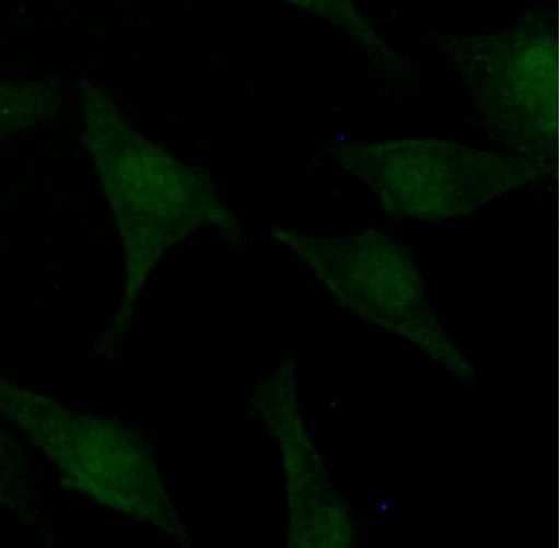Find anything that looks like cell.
<instances>
[{
    "label": "cell",
    "mask_w": 560,
    "mask_h": 548,
    "mask_svg": "<svg viewBox=\"0 0 560 548\" xmlns=\"http://www.w3.org/2000/svg\"><path fill=\"white\" fill-rule=\"evenodd\" d=\"M464 81L476 123L502 153L555 171L560 161V12L530 8L494 31H428Z\"/></svg>",
    "instance_id": "6da1fadb"
},
{
    "label": "cell",
    "mask_w": 560,
    "mask_h": 548,
    "mask_svg": "<svg viewBox=\"0 0 560 548\" xmlns=\"http://www.w3.org/2000/svg\"><path fill=\"white\" fill-rule=\"evenodd\" d=\"M332 154L397 220L463 218L553 173L505 153L432 137L338 140Z\"/></svg>",
    "instance_id": "7a4b0ae2"
},
{
    "label": "cell",
    "mask_w": 560,
    "mask_h": 548,
    "mask_svg": "<svg viewBox=\"0 0 560 548\" xmlns=\"http://www.w3.org/2000/svg\"><path fill=\"white\" fill-rule=\"evenodd\" d=\"M270 235L354 307L371 302L366 311L407 331L454 376L476 378L429 312L418 267L404 244L376 230L322 235L275 226Z\"/></svg>",
    "instance_id": "3957f363"
},
{
    "label": "cell",
    "mask_w": 560,
    "mask_h": 548,
    "mask_svg": "<svg viewBox=\"0 0 560 548\" xmlns=\"http://www.w3.org/2000/svg\"><path fill=\"white\" fill-rule=\"evenodd\" d=\"M292 5L310 11L317 16L332 22L342 32L358 42L369 59L387 78L405 80L407 65L390 47L373 31L368 20L352 4L347 2H298ZM406 81V80H405Z\"/></svg>",
    "instance_id": "277c9868"
}]
</instances>
